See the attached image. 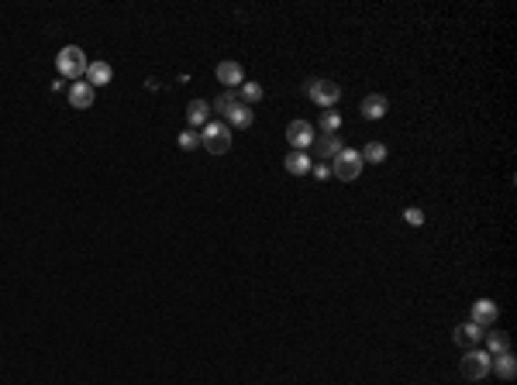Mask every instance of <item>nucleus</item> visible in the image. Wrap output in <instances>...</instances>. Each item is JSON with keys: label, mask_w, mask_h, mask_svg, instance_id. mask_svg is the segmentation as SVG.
Instances as JSON below:
<instances>
[{"label": "nucleus", "mask_w": 517, "mask_h": 385, "mask_svg": "<svg viewBox=\"0 0 517 385\" xmlns=\"http://www.w3.org/2000/svg\"><path fill=\"white\" fill-rule=\"evenodd\" d=\"M359 155H362V162H369V165H380V162H387V145H383V141H369V145H366Z\"/></svg>", "instance_id": "19"}, {"label": "nucleus", "mask_w": 517, "mask_h": 385, "mask_svg": "<svg viewBox=\"0 0 517 385\" xmlns=\"http://www.w3.org/2000/svg\"><path fill=\"white\" fill-rule=\"evenodd\" d=\"M94 96H97V90L87 80H80V83L69 87V107L73 110H87V107H94Z\"/></svg>", "instance_id": "12"}, {"label": "nucleus", "mask_w": 517, "mask_h": 385, "mask_svg": "<svg viewBox=\"0 0 517 385\" xmlns=\"http://www.w3.org/2000/svg\"><path fill=\"white\" fill-rule=\"evenodd\" d=\"M490 355L486 351H480V348H469L466 351V358H462V379H469V382H483L486 375H490Z\"/></svg>", "instance_id": "5"}, {"label": "nucleus", "mask_w": 517, "mask_h": 385, "mask_svg": "<svg viewBox=\"0 0 517 385\" xmlns=\"http://www.w3.org/2000/svg\"><path fill=\"white\" fill-rule=\"evenodd\" d=\"M483 334H486V330H483L480 323H473V320H469V323H459L452 337H455V344H459L462 351H469V348H476V344L483 341Z\"/></svg>", "instance_id": "11"}, {"label": "nucleus", "mask_w": 517, "mask_h": 385, "mask_svg": "<svg viewBox=\"0 0 517 385\" xmlns=\"http://www.w3.org/2000/svg\"><path fill=\"white\" fill-rule=\"evenodd\" d=\"M387 110H390V100H387L383 93H369L362 103H359V114H362L366 120H383Z\"/></svg>", "instance_id": "9"}, {"label": "nucleus", "mask_w": 517, "mask_h": 385, "mask_svg": "<svg viewBox=\"0 0 517 385\" xmlns=\"http://www.w3.org/2000/svg\"><path fill=\"white\" fill-rule=\"evenodd\" d=\"M201 145L210 155H224L231 148V127L221 124V120H207L204 131H201Z\"/></svg>", "instance_id": "2"}, {"label": "nucleus", "mask_w": 517, "mask_h": 385, "mask_svg": "<svg viewBox=\"0 0 517 385\" xmlns=\"http://www.w3.org/2000/svg\"><path fill=\"white\" fill-rule=\"evenodd\" d=\"M483 341H486V355H490V358H497V355L511 351L507 334H500V330H486V334H483Z\"/></svg>", "instance_id": "18"}, {"label": "nucleus", "mask_w": 517, "mask_h": 385, "mask_svg": "<svg viewBox=\"0 0 517 385\" xmlns=\"http://www.w3.org/2000/svg\"><path fill=\"white\" fill-rule=\"evenodd\" d=\"M224 120H228V127H238V131H245V127H252L255 114H252V107H245V103L238 100V103L228 110V117H224Z\"/></svg>", "instance_id": "14"}, {"label": "nucleus", "mask_w": 517, "mask_h": 385, "mask_svg": "<svg viewBox=\"0 0 517 385\" xmlns=\"http://www.w3.org/2000/svg\"><path fill=\"white\" fill-rule=\"evenodd\" d=\"M87 66H90V59L83 55V48H80V45H66V48L56 55L59 80H73V83H80V80L87 76Z\"/></svg>", "instance_id": "1"}, {"label": "nucleus", "mask_w": 517, "mask_h": 385, "mask_svg": "<svg viewBox=\"0 0 517 385\" xmlns=\"http://www.w3.org/2000/svg\"><path fill=\"white\" fill-rule=\"evenodd\" d=\"M262 96H266V90H262V87H259V83H252V80H248V83H241V87H238V100H241V103H245V107H252V103H259V100H262Z\"/></svg>", "instance_id": "21"}, {"label": "nucleus", "mask_w": 517, "mask_h": 385, "mask_svg": "<svg viewBox=\"0 0 517 385\" xmlns=\"http://www.w3.org/2000/svg\"><path fill=\"white\" fill-rule=\"evenodd\" d=\"M283 165H287L290 176H307L310 165H314V159H310L307 152H290V155L283 159Z\"/></svg>", "instance_id": "16"}, {"label": "nucleus", "mask_w": 517, "mask_h": 385, "mask_svg": "<svg viewBox=\"0 0 517 385\" xmlns=\"http://www.w3.org/2000/svg\"><path fill=\"white\" fill-rule=\"evenodd\" d=\"M362 165H366V162H362V155H359L355 148H341L338 159L331 162V172H334L341 183H355L359 172H362Z\"/></svg>", "instance_id": "3"}, {"label": "nucleus", "mask_w": 517, "mask_h": 385, "mask_svg": "<svg viewBox=\"0 0 517 385\" xmlns=\"http://www.w3.org/2000/svg\"><path fill=\"white\" fill-rule=\"evenodd\" d=\"M490 372H497V379H504V382H511L517 375V361L511 351H504V355H497L493 361H490Z\"/></svg>", "instance_id": "15"}, {"label": "nucleus", "mask_w": 517, "mask_h": 385, "mask_svg": "<svg viewBox=\"0 0 517 385\" xmlns=\"http://www.w3.org/2000/svg\"><path fill=\"white\" fill-rule=\"evenodd\" d=\"M314 127H310L307 120H290V127H287V141L294 145V152H307L310 145H314Z\"/></svg>", "instance_id": "6"}, {"label": "nucleus", "mask_w": 517, "mask_h": 385, "mask_svg": "<svg viewBox=\"0 0 517 385\" xmlns=\"http://www.w3.org/2000/svg\"><path fill=\"white\" fill-rule=\"evenodd\" d=\"M341 127V114L338 110H321V131L324 134H338Z\"/></svg>", "instance_id": "22"}, {"label": "nucleus", "mask_w": 517, "mask_h": 385, "mask_svg": "<svg viewBox=\"0 0 517 385\" xmlns=\"http://www.w3.org/2000/svg\"><path fill=\"white\" fill-rule=\"evenodd\" d=\"M187 120H190L194 131L204 127L207 120H210V103H207V100H190V107H187Z\"/></svg>", "instance_id": "17"}, {"label": "nucleus", "mask_w": 517, "mask_h": 385, "mask_svg": "<svg viewBox=\"0 0 517 385\" xmlns=\"http://www.w3.org/2000/svg\"><path fill=\"white\" fill-rule=\"evenodd\" d=\"M214 76H217V83H221L224 90H238V87L245 83V73H241L238 62H221V66L214 69Z\"/></svg>", "instance_id": "10"}, {"label": "nucleus", "mask_w": 517, "mask_h": 385, "mask_svg": "<svg viewBox=\"0 0 517 385\" xmlns=\"http://www.w3.org/2000/svg\"><path fill=\"white\" fill-rule=\"evenodd\" d=\"M197 145H201V134H197V131H194V127H190V131H183V134H180V148H183V152H194V148H197Z\"/></svg>", "instance_id": "23"}, {"label": "nucleus", "mask_w": 517, "mask_h": 385, "mask_svg": "<svg viewBox=\"0 0 517 385\" xmlns=\"http://www.w3.org/2000/svg\"><path fill=\"white\" fill-rule=\"evenodd\" d=\"M314 155H317V162H334L338 159V152L345 148L341 145V138L338 134H321V138H314Z\"/></svg>", "instance_id": "8"}, {"label": "nucleus", "mask_w": 517, "mask_h": 385, "mask_svg": "<svg viewBox=\"0 0 517 385\" xmlns=\"http://www.w3.org/2000/svg\"><path fill=\"white\" fill-rule=\"evenodd\" d=\"M310 172H314V179H328V176H331V165H328V162H314Z\"/></svg>", "instance_id": "25"}, {"label": "nucleus", "mask_w": 517, "mask_h": 385, "mask_svg": "<svg viewBox=\"0 0 517 385\" xmlns=\"http://www.w3.org/2000/svg\"><path fill=\"white\" fill-rule=\"evenodd\" d=\"M404 220H407L411 227H421V224H424V210H417V206H407V210H404Z\"/></svg>", "instance_id": "24"}, {"label": "nucleus", "mask_w": 517, "mask_h": 385, "mask_svg": "<svg viewBox=\"0 0 517 385\" xmlns=\"http://www.w3.org/2000/svg\"><path fill=\"white\" fill-rule=\"evenodd\" d=\"M497 316H500V306H497L493 299H486V296H483V299H476V303H473L469 320H473V323H480L483 330H486V327H493V323H497Z\"/></svg>", "instance_id": "7"}, {"label": "nucleus", "mask_w": 517, "mask_h": 385, "mask_svg": "<svg viewBox=\"0 0 517 385\" xmlns=\"http://www.w3.org/2000/svg\"><path fill=\"white\" fill-rule=\"evenodd\" d=\"M83 80L97 90V87H107V83L114 80V69H110V62L97 59V62H90V66H87V76H83Z\"/></svg>", "instance_id": "13"}, {"label": "nucleus", "mask_w": 517, "mask_h": 385, "mask_svg": "<svg viewBox=\"0 0 517 385\" xmlns=\"http://www.w3.org/2000/svg\"><path fill=\"white\" fill-rule=\"evenodd\" d=\"M307 100L317 103L321 110H334V103L341 100V87L331 80H310L307 83Z\"/></svg>", "instance_id": "4"}, {"label": "nucleus", "mask_w": 517, "mask_h": 385, "mask_svg": "<svg viewBox=\"0 0 517 385\" xmlns=\"http://www.w3.org/2000/svg\"><path fill=\"white\" fill-rule=\"evenodd\" d=\"M238 103V90H224V93H217V100L210 103V114H221V117H228V110Z\"/></svg>", "instance_id": "20"}]
</instances>
